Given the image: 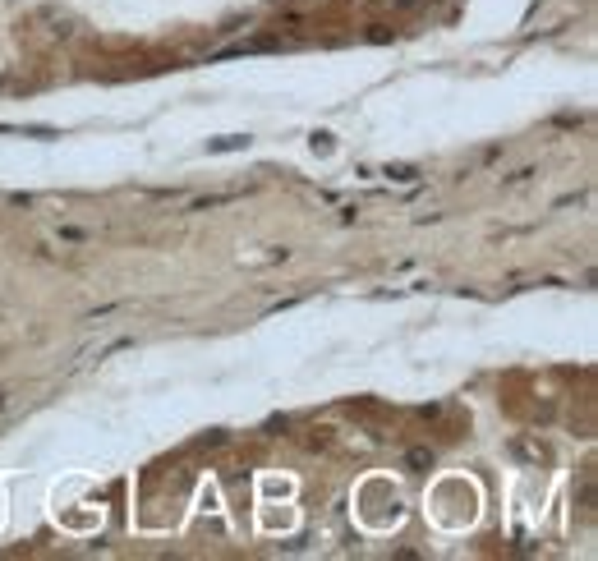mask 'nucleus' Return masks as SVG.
<instances>
[{
  "label": "nucleus",
  "instance_id": "f257e3e1",
  "mask_svg": "<svg viewBox=\"0 0 598 561\" xmlns=\"http://www.w3.org/2000/svg\"><path fill=\"white\" fill-rule=\"evenodd\" d=\"M387 180H400V184H410V180H419V170H414V166H387Z\"/></svg>",
  "mask_w": 598,
  "mask_h": 561
}]
</instances>
